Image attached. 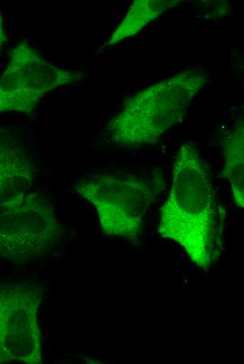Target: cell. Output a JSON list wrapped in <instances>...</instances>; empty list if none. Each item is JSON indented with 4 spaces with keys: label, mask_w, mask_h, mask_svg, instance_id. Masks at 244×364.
<instances>
[{
    "label": "cell",
    "mask_w": 244,
    "mask_h": 364,
    "mask_svg": "<svg viewBox=\"0 0 244 364\" xmlns=\"http://www.w3.org/2000/svg\"><path fill=\"white\" fill-rule=\"evenodd\" d=\"M158 233L178 243L203 269L222 250V218L206 164L191 144L178 150L169 195L159 211Z\"/></svg>",
    "instance_id": "obj_1"
},
{
    "label": "cell",
    "mask_w": 244,
    "mask_h": 364,
    "mask_svg": "<svg viewBox=\"0 0 244 364\" xmlns=\"http://www.w3.org/2000/svg\"><path fill=\"white\" fill-rule=\"evenodd\" d=\"M206 83L205 71L193 69L139 92L108 122L111 141L123 148L154 143L184 117L191 101Z\"/></svg>",
    "instance_id": "obj_2"
},
{
    "label": "cell",
    "mask_w": 244,
    "mask_h": 364,
    "mask_svg": "<svg viewBox=\"0 0 244 364\" xmlns=\"http://www.w3.org/2000/svg\"><path fill=\"white\" fill-rule=\"evenodd\" d=\"M163 183L157 177L119 172L86 176L74 189L95 208L104 234L134 240L142 232L145 214Z\"/></svg>",
    "instance_id": "obj_3"
},
{
    "label": "cell",
    "mask_w": 244,
    "mask_h": 364,
    "mask_svg": "<svg viewBox=\"0 0 244 364\" xmlns=\"http://www.w3.org/2000/svg\"><path fill=\"white\" fill-rule=\"evenodd\" d=\"M62 227L51 202L31 190L0 201V258L18 263L47 255Z\"/></svg>",
    "instance_id": "obj_4"
},
{
    "label": "cell",
    "mask_w": 244,
    "mask_h": 364,
    "mask_svg": "<svg viewBox=\"0 0 244 364\" xmlns=\"http://www.w3.org/2000/svg\"><path fill=\"white\" fill-rule=\"evenodd\" d=\"M43 295L37 281L0 280V363H41L38 316Z\"/></svg>",
    "instance_id": "obj_5"
},
{
    "label": "cell",
    "mask_w": 244,
    "mask_h": 364,
    "mask_svg": "<svg viewBox=\"0 0 244 364\" xmlns=\"http://www.w3.org/2000/svg\"><path fill=\"white\" fill-rule=\"evenodd\" d=\"M81 77V73L57 67L27 43H20L12 50L0 77V113H32L51 90L74 83Z\"/></svg>",
    "instance_id": "obj_6"
},
{
    "label": "cell",
    "mask_w": 244,
    "mask_h": 364,
    "mask_svg": "<svg viewBox=\"0 0 244 364\" xmlns=\"http://www.w3.org/2000/svg\"><path fill=\"white\" fill-rule=\"evenodd\" d=\"M35 169L22 143L0 127V201L31 190Z\"/></svg>",
    "instance_id": "obj_7"
},
{
    "label": "cell",
    "mask_w": 244,
    "mask_h": 364,
    "mask_svg": "<svg viewBox=\"0 0 244 364\" xmlns=\"http://www.w3.org/2000/svg\"><path fill=\"white\" fill-rule=\"evenodd\" d=\"M243 122L237 124L225 136L224 176L229 181L235 202L244 206Z\"/></svg>",
    "instance_id": "obj_8"
},
{
    "label": "cell",
    "mask_w": 244,
    "mask_h": 364,
    "mask_svg": "<svg viewBox=\"0 0 244 364\" xmlns=\"http://www.w3.org/2000/svg\"><path fill=\"white\" fill-rule=\"evenodd\" d=\"M175 0H137L132 3L127 14L106 43L112 45L136 34L162 12L176 4Z\"/></svg>",
    "instance_id": "obj_9"
},
{
    "label": "cell",
    "mask_w": 244,
    "mask_h": 364,
    "mask_svg": "<svg viewBox=\"0 0 244 364\" xmlns=\"http://www.w3.org/2000/svg\"><path fill=\"white\" fill-rule=\"evenodd\" d=\"M5 41H6L5 32H4V29L3 27L2 18L0 14V51L1 50L2 46Z\"/></svg>",
    "instance_id": "obj_10"
}]
</instances>
